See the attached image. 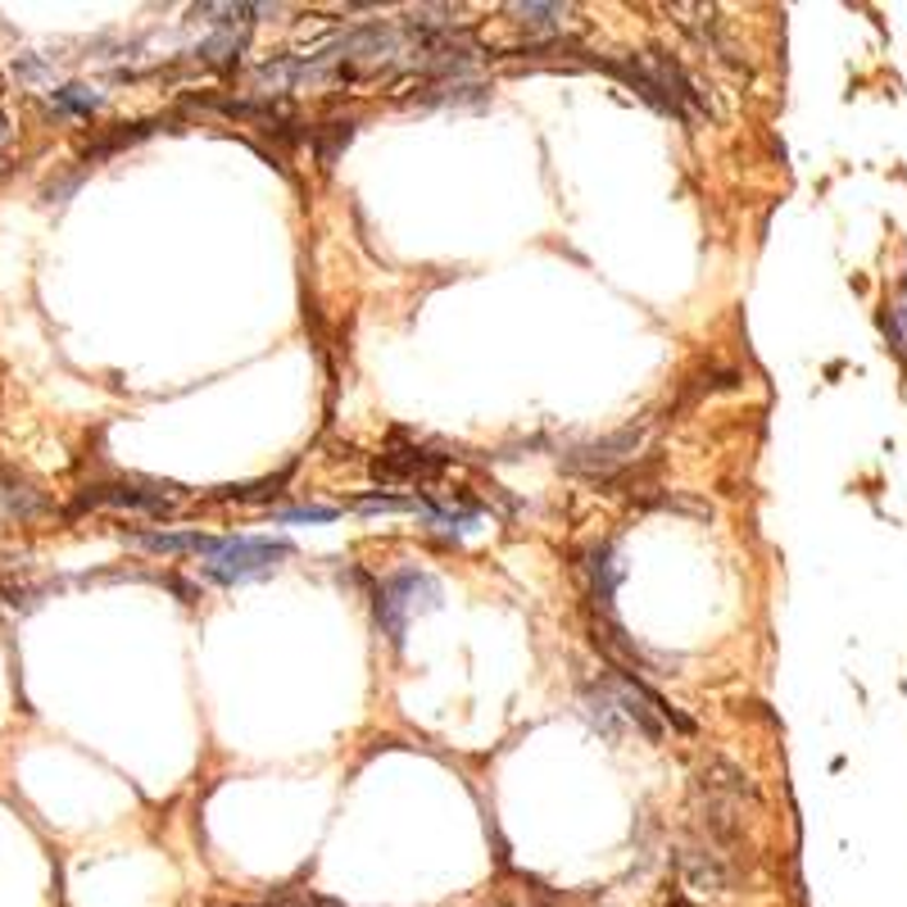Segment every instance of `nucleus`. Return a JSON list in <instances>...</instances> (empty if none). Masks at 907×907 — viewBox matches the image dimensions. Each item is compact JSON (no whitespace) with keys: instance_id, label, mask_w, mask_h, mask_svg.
Wrapping results in <instances>:
<instances>
[{"instance_id":"f257e3e1","label":"nucleus","mask_w":907,"mask_h":907,"mask_svg":"<svg viewBox=\"0 0 907 907\" xmlns=\"http://www.w3.org/2000/svg\"><path fill=\"white\" fill-rule=\"evenodd\" d=\"M635 64H640L645 78L653 82V91H658V109H662V114L681 118V123H690V128H699L704 118H708V101H704L699 82H694L668 50H645L640 59H635Z\"/></svg>"},{"instance_id":"f03ea898","label":"nucleus","mask_w":907,"mask_h":907,"mask_svg":"<svg viewBox=\"0 0 907 907\" xmlns=\"http://www.w3.org/2000/svg\"><path fill=\"white\" fill-rule=\"evenodd\" d=\"M291 550L286 544H272V540H219V550L209 554V577L223 581V586H236V581H259L278 567Z\"/></svg>"},{"instance_id":"7ed1b4c3","label":"nucleus","mask_w":907,"mask_h":907,"mask_svg":"<svg viewBox=\"0 0 907 907\" xmlns=\"http://www.w3.org/2000/svg\"><path fill=\"white\" fill-rule=\"evenodd\" d=\"M436 599H440V586L432 577H422V572H396V577L381 586V599H377V617L390 631V640H400L404 622L417 609H436Z\"/></svg>"},{"instance_id":"20e7f679","label":"nucleus","mask_w":907,"mask_h":907,"mask_svg":"<svg viewBox=\"0 0 907 907\" xmlns=\"http://www.w3.org/2000/svg\"><path fill=\"white\" fill-rule=\"evenodd\" d=\"M635 445H640V432L626 427V432H617V436H603V440L577 445L563 463H567L572 472H586V476H613L622 463L635 459Z\"/></svg>"},{"instance_id":"39448f33","label":"nucleus","mask_w":907,"mask_h":907,"mask_svg":"<svg viewBox=\"0 0 907 907\" xmlns=\"http://www.w3.org/2000/svg\"><path fill=\"white\" fill-rule=\"evenodd\" d=\"M440 472V459L436 454H422V449H396V454H381L373 463V476L377 481H422V476H436Z\"/></svg>"},{"instance_id":"423d86ee","label":"nucleus","mask_w":907,"mask_h":907,"mask_svg":"<svg viewBox=\"0 0 907 907\" xmlns=\"http://www.w3.org/2000/svg\"><path fill=\"white\" fill-rule=\"evenodd\" d=\"M137 550H150V554H214L219 540L214 535H168V531H141V535H128Z\"/></svg>"},{"instance_id":"0eeeda50","label":"nucleus","mask_w":907,"mask_h":907,"mask_svg":"<svg viewBox=\"0 0 907 907\" xmlns=\"http://www.w3.org/2000/svg\"><path fill=\"white\" fill-rule=\"evenodd\" d=\"M581 708H586V717H590L609 740H622V735L631 731L626 717H622V708H617V699H613V694L603 690V685H594V690L581 694Z\"/></svg>"},{"instance_id":"6e6552de","label":"nucleus","mask_w":907,"mask_h":907,"mask_svg":"<svg viewBox=\"0 0 907 907\" xmlns=\"http://www.w3.org/2000/svg\"><path fill=\"white\" fill-rule=\"evenodd\" d=\"M513 19H518L527 33H535V37H558L563 27H567V19H572V10L567 5H540V0H527V5H513L508 10Z\"/></svg>"},{"instance_id":"1a4fd4ad","label":"nucleus","mask_w":907,"mask_h":907,"mask_svg":"<svg viewBox=\"0 0 907 907\" xmlns=\"http://www.w3.org/2000/svg\"><path fill=\"white\" fill-rule=\"evenodd\" d=\"M82 504H109V508H137V513H168V499L164 495H141V491H128V486H101V491H91Z\"/></svg>"},{"instance_id":"9d476101","label":"nucleus","mask_w":907,"mask_h":907,"mask_svg":"<svg viewBox=\"0 0 907 907\" xmlns=\"http://www.w3.org/2000/svg\"><path fill=\"white\" fill-rule=\"evenodd\" d=\"M240 50H246V33H236V27H223L219 37H209V42L200 46V59H204V64H214V69H227V64H236V59H240Z\"/></svg>"},{"instance_id":"9b49d317","label":"nucleus","mask_w":907,"mask_h":907,"mask_svg":"<svg viewBox=\"0 0 907 907\" xmlns=\"http://www.w3.org/2000/svg\"><path fill=\"white\" fill-rule=\"evenodd\" d=\"M42 508H46V499L37 491L14 486V481L0 486V518H33V513H42Z\"/></svg>"},{"instance_id":"f8f14e48","label":"nucleus","mask_w":907,"mask_h":907,"mask_svg":"<svg viewBox=\"0 0 907 907\" xmlns=\"http://www.w3.org/2000/svg\"><path fill=\"white\" fill-rule=\"evenodd\" d=\"M55 105L64 109V114H91V109L101 105V96L91 86H59L55 91Z\"/></svg>"},{"instance_id":"ddd939ff","label":"nucleus","mask_w":907,"mask_h":907,"mask_svg":"<svg viewBox=\"0 0 907 907\" xmlns=\"http://www.w3.org/2000/svg\"><path fill=\"white\" fill-rule=\"evenodd\" d=\"M350 132H354L350 123H331V132L314 137V145H318V160H322V164H331V160H337V150L350 141Z\"/></svg>"},{"instance_id":"4468645a","label":"nucleus","mask_w":907,"mask_h":907,"mask_svg":"<svg viewBox=\"0 0 907 907\" xmlns=\"http://www.w3.org/2000/svg\"><path fill=\"white\" fill-rule=\"evenodd\" d=\"M885 337H890V345L903 354V363H907V309L903 305H894L890 314H885Z\"/></svg>"},{"instance_id":"2eb2a0df","label":"nucleus","mask_w":907,"mask_h":907,"mask_svg":"<svg viewBox=\"0 0 907 907\" xmlns=\"http://www.w3.org/2000/svg\"><path fill=\"white\" fill-rule=\"evenodd\" d=\"M363 513H417V499H390V495H363Z\"/></svg>"},{"instance_id":"dca6fc26","label":"nucleus","mask_w":907,"mask_h":907,"mask_svg":"<svg viewBox=\"0 0 907 907\" xmlns=\"http://www.w3.org/2000/svg\"><path fill=\"white\" fill-rule=\"evenodd\" d=\"M337 518V508H286L278 513V522H331Z\"/></svg>"},{"instance_id":"f3484780","label":"nucleus","mask_w":907,"mask_h":907,"mask_svg":"<svg viewBox=\"0 0 907 907\" xmlns=\"http://www.w3.org/2000/svg\"><path fill=\"white\" fill-rule=\"evenodd\" d=\"M0 137H5V118H0Z\"/></svg>"},{"instance_id":"a211bd4d","label":"nucleus","mask_w":907,"mask_h":907,"mask_svg":"<svg viewBox=\"0 0 907 907\" xmlns=\"http://www.w3.org/2000/svg\"><path fill=\"white\" fill-rule=\"evenodd\" d=\"M672 907H690V903H672Z\"/></svg>"}]
</instances>
